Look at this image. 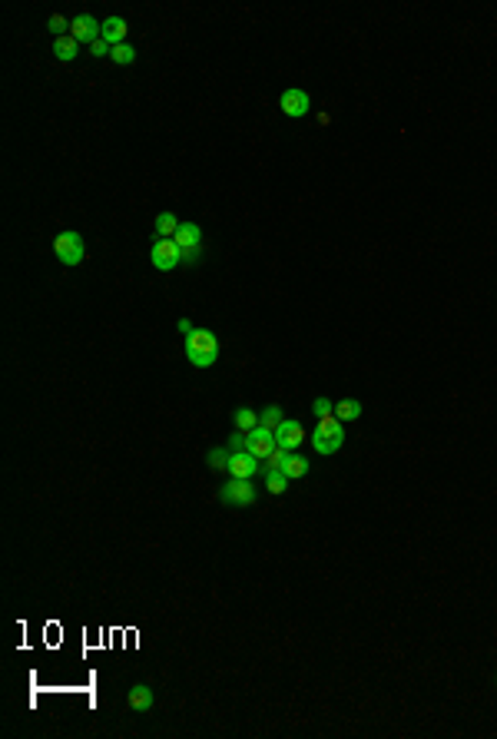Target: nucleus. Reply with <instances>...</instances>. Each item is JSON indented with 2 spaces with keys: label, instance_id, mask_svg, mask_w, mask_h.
<instances>
[{
  "label": "nucleus",
  "instance_id": "nucleus-5",
  "mask_svg": "<svg viewBox=\"0 0 497 739\" xmlns=\"http://www.w3.org/2000/svg\"><path fill=\"white\" fill-rule=\"evenodd\" d=\"M219 497H223V504H233V507H249V504H255V487L249 478H229Z\"/></svg>",
  "mask_w": 497,
  "mask_h": 739
},
{
  "label": "nucleus",
  "instance_id": "nucleus-10",
  "mask_svg": "<svg viewBox=\"0 0 497 739\" xmlns=\"http://www.w3.org/2000/svg\"><path fill=\"white\" fill-rule=\"evenodd\" d=\"M259 458H252L249 451H229V464H225V471H229V478H255L259 474Z\"/></svg>",
  "mask_w": 497,
  "mask_h": 739
},
{
  "label": "nucleus",
  "instance_id": "nucleus-8",
  "mask_svg": "<svg viewBox=\"0 0 497 739\" xmlns=\"http://www.w3.org/2000/svg\"><path fill=\"white\" fill-rule=\"evenodd\" d=\"M305 441V428H302V421H295V418H285L279 428H275V444L279 448H285V451H295L298 444Z\"/></svg>",
  "mask_w": 497,
  "mask_h": 739
},
{
  "label": "nucleus",
  "instance_id": "nucleus-28",
  "mask_svg": "<svg viewBox=\"0 0 497 739\" xmlns=\"http://www.w3.org/2000/svg\"><path fill=\"white\" fill-rule=\"evenodd\" d=\"M179 332H183L186 339H189V335L196 332V329H193V322H189V319H179Z\"/></svg>",
  "mask_w": 497,
  "mask_h": 739
},
{
  "label": "nucleus",
  "instance_id": "nucleus-17",
  "mask_svg": "<svg viewBox=\"0 0 497 739\" xmlns=\"http://www.w3.org/2000/svg\"><path fill=\"white\" fill-rule=\"evenodd\" d=\"M233 424H235V431H252V428H259V414L252 408H239L233 414Z\"/></svg>",
  "mask_w": 497,
  "mask_h": 739
},
{
  "label": "nucleus",
  "instance_id": "nucleus-13",
  "mask_svg": "<svg viewBox=\"0 0 497 739\" xmlns=\"http://www.w3.org/2000/svg\"><path fill=\"white\" fill-rule=\"evenodd\" d=\"M77 53H80V43L73 40L70 33H67V37H60V40H53V57H57V60L70 63V60H77Z\"/></svg>",
  "mask_w": 497,
  "mask_h": 739
},
{
  "label": "nucleus",
  "instance_id": "nucleus-21",
  "mask_svg": "<svg viewBox=\"0 0 497 739\" xmlns=\"http://www.w3.org/2000/svg\"><path fill=\"white\" fill-rule=\"evenodd\" d=\"M282 421H285V418H282V411H279V405H269V408L259 414V424H262V428H272V431L279 428V424H282Z\"/></svg>",
  "mask_w": 497,
  "mask_h": 739
},
{
  "label": "nucleus",
  "instance_id": "nucleus-19",
  "mask_svg": "<svg viewBox=\"0 0 497 739\" xmlns=\"http://www.w3.org/2000/svg\"><path fill=\"white\" fill-rule=\"evenodd\" d=\"M289 454H292V451H285V448H275V451L262 461V468H265V471H285V461H289Z\"/></svg>",
  "mask_w": 497,
  "mask_h": 739
},
{
  "label": "nucleus",
  "instance_id": "nucleus-25",
  "mask_svg": "<svg viewBox=\"0 0 497 739\" xmlns=\"http://www.w3.org/2000/svg\"><path fill=\"white\" fill-rule=\"evenodd\" d=\"M209 464H213V468H225V464H229V448H213V451H209Z\"/></svg>",
  "mask_w": 497,
  "mask_h": 739
},
{
  "label": "nucleus",
  "instance_id": "nucleus-7",
  "mask_svg": "<svg viewBox=\"0 0 497 739\" xmlns=\"http://www.w3.org/2000/svg\"><path fill=\"white\" fill-rule=\"evenodd\" d=\"M70 37L77 43H96L103 37V23L96 21V17H90V13H77L70 21Z\"/></svg>",
  "mask_w": 497,
  "mask_h": 739
},
{
  "label": "nucleus",
  "instance_id": "nucleus-12",
  "mask_svg": "<svg viewBox=\"0 0 497 739\" xmlns=\"http://www.w3.org/2000/svg\"><path fill=\"white\" fill-rule=\"evenodd\" d=\"M126 33H130V27H126L123 17H106V21H103V40L110 43V47L126 43Z\"/></svg>",
  "mask_w": 497,
  "mask_h": 739
},
{
  "label": "nucleus",
  "instance_id": "nucleus-9",
  "mask_svg": "<svg viewBox=\"0 0 497 739\" xmlns=\"http://www.w3.org/2000/svg\"><path fill=\"white\" fill-rule=\"evenodd\" d=\"M279 106H282L285 116L298 120V116H305L308 110H312V96H308L305 90H285L282 96H279Z\"/></svg>",
  "mask_w": 497,
  "mask_h": 739
},
{
  "label": "nucleus",
  "instance_id": "nucleus-4",
  "mask_svg": "<svg viewBox=\"0 0 497 739\" xmlns=\"http://www.w3.org/2000/svg\"><path fill=\"white\" fill-rule=\"evenodd\" d=\"M150 256H152V266L160 272H173V269L183 266V249L176 246V239H156Z\"/></svg>",
  "mask_w": 497,
  "mask_h": 739
},
{
  "label": "nucleus",
  "instance_id": "nucleus-1",
  "mask_svg": "<svg viewBox=\"0 0 497 739\" xmlns=\"http://www.w3.org/2000/svg\"><path fill=\"white\" fill-rule=\"evenodd\" d=\"M186 359L193 361L196 368H209L219 359V339H216L209 329H196L189 339H186Z\"/></svg>",
  "mask_w": 497,
  "mask_h": 739
},
{
  "label": "nucleus",
  "instance_id": "nucleus-23",
  "mask_svg": "<svg viewBox=\"0 0 497 739\" xmlns=\"http://www.w3.org/2000/svg\"><path fill=\"white\" fill-rule=\"evenodd\" d=\"M47 30H50L53 37L60 40V37H67V33H70V21H67V17H60V13H53L50 21H47Z\"/></svg>",
  "mask_w": 497,
  "mask_h": 739
},
{
  "label": "nucleus",
  "instance_id": "nucleus-26",
  "mask_svg": "<svg viewBox=\"0 0 497 739\" xmlns=\"http://www.w3.org/2000/svg\"><path fill=\"white\" fill-rule=\"evenodd\" d=\"M90 53H93V57H96V60H100V57H110V53H113V47H110V43H106V40H103V37H100V40H96V43H93V47H90Z\"/></svg>",
  "mask_w": 497,
  "mask_h": 739
},
{
  "label": "nucleus",
  "instance_id": "nucleus-18",
  "mask_svg": "<svg viewBox=\"0 0 497 739\" xmlns=\"http://www.w3.org/2000/svg\"><path fill=\"white\" fill-rule=\"evenodd\" d=\"M308 474V458H302V454H289V461H285V478L292 481V478H305Z\"/></svg>",
  "mask_w": 497,
  "mask_h": 739
},
{
  "label": "nucleus",
  "instance_id": "nucleus-20",
  "mask_svg": "<svg viewBox=\"0 0 497 739\" xmlns=\"http://www.w3.org/2000/svg\"><path fill=\"white\" fill-rule=\"evenodd\" d=\"M265 487H269L272 494H285V487H289L285 471H265Z\"/></svg>",
  "mask_w": 497,
  "mask_h": 739
},
{
  "label": "nucleus",
  "instance_id": "nucleus-16",
  "mask_svg": "<svg viewBox=\"0 0 497 739\" xmlns=\"http://www.w3.org/2000/svg\"><path fill=\"white\" fill-rule=\"evenodd\" d=\"M176 229H179V219H176L173 213H160V216H156V236L160 239H173Z\"/></svg>",
  "mask_w": 497,
  "mask_h": 739
},
{
  "label": "nucleus",
  "instance_id": "nucleus-24",
  "mask_svg": "<svg viewBox=\"0 0 497 739\" xmlns=\"http://www.w3.org/2000/svg\"><path fill=\"white\" fill-rule=\"evenodd\" d=\"M312 411L318 414V418H328V414H335V401H328V398H315V401H312Z\"/></svg>",
  "mask_w": 497,
  "mask_h": 739
},
{
  "label": "nucleus",
  "instance_id": "nucleus-3",
  "mask_svg": "<svg viewBox=\"0 0 497 739\" xmlns=\"http://www.w3.org/2000/svg\"><path fill=\"white\" fill-rule=\"evenodd\" d=\"M53 252H57V259H60L63 266H80L83 256H86V249H83V236L80 232H60V236L53 239Z\"/></svg>",
  "mask_w": 497,
  "mask_h": 739
},
{
  "label": "nucleus",
  "instance_id": "nucleus-2",
  "mask_svg": "<svg viewBox=\"0 0 497 739\" xmlns=\"http://www.w3.org/2000/svg\"><path fill=\"white\" fill-rule=\"evenodd\" d=\"M312 444L318 454H335L342 444H345V428H342V421L335 418V414H328V418H318V424H315L312 431Z\"/></svg>",
  "mask_w": 497,
  "mask_h": 739
},
{
  "label": "nucleus",
  "instance_id": "nucleus-11",
  "mask_svg": "<svg viewBox=\"0 0 497 739\" xmlns=\"http://www.w3.org/2000/svg\"><path fill=\"white\" fill-rule=\"evenodd\" d=\"M176 246L183 249V252H189V249H199L203 246V229L196 226V222H179V229H176Z\"/></svg>",
  "mask_w": 497,
  "mask_h": 739
},
{
  "label": "nucleus",
  "instance_id": "nucleus-27",
  "mask_svg": "<svg viewBox=\"0 0 497 739\" xmlns=\"http://www.w3.org/2000/svg\"><path fill=\"white\" fill-rule=\"evenodd\" d=\"M229 451H245V431H235L229 438Z\"/></svg>",
  "mask_w": 497,
  "mask_h": 739
},
{
  "label": "nucleus",
  "instance_id": "nucleus-6",
  "mask_svg": "<svg viewBox=\"0 0 497 739\" xmlns=\"http://www.w3.org/2000/svg\"><path fill=\"white\" fill-rule=\"evenodd\" d=\"M279 444H275V431L272 428H252V431H245V451L252 454V458H259V461H265L269 454L275 451Z\"/></svg>",
  "mask_w": 497,
  "mask_h": 739
},
{
  "label": "nucleus",
  "instance_id": "nucleus-22",
  "mask_svg": "<svg viewBox=\"0 0 497 739\" xmlns=\"http://www.w3.org/2000/svg\"><path fill=\"white\" fill-rule=\"evenodd\" d=\"M110 60H113V63H120V67H130V63L136 60V50H133L130 43H120V47H113Z\"/></svg>",
  "mask_w": 497,
  "mask_h": 739
},
{
  "label": "nucleus",
  "instance_id": "nucleus-15",
  "mask_svg": "<svg viewBox=\"0 0 497 739\" xmlns=\"http://www.w3.org/2000/svg\"><path fill=\"white\" fill-rule=\"evenodd\" d=\"M335 418H338V421H355V418H362V405H358L355 398L335 401Z\"/></svg>",
  "mask_w": 497,
  "mask_h": 739
},
{
  "label": "nucleus",
  "instance_id": "nucleus-14",
  "mask_svg": "<svg viewBox=\"0 0 497 739\" xmlns=\"http://www.w3.org/2000/svg\"><path fill=\"white\" fill-rule=\"evenodd\" d=\"M130 706L136 709V713H146V709H152V689L146 687V683H136V687L130 689Z\"/></svg>",
  "mask_w": 497,
  "mask_h": 739
}]
</instances>
